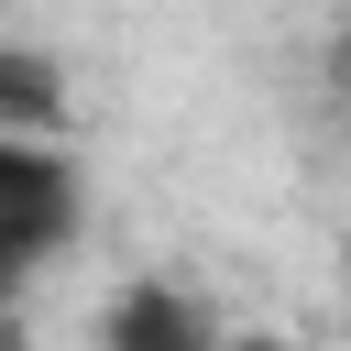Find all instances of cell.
<instances>
[{"instance_id":"3957f363","label":"cell","mask_w":351,"mask_h":351,"mask_svg":"<svg viewBox=\"0 0 351 351\" xmlns=\"http://www.w3.org/2000/svg\"><path fill=\"white\" fill-rule=\"evenodd\" d=\"M55 121H66V66L33 55V44H0V132H44L55 143Z\"/></svg>"},{"instance_id":"7a4b0ae2","label":"cell","mask_w":351,"mask_h":351,"mask_svg":"<svg viewBox=\"0 0 351 351\" xmlns=\"http://www.w3.org/2000/svg\"><path fill=\"white\" fill-rule=\"evenodd\" d=\"M99 351H230V340H219V318H208L197 285L132 274V285L99 296Z\"/></svg>"},{"instance_id":"277c9868","label":"cell","mask_w":351,"mask_h":351,"mask_svg":"<svg viewBox=\"0 0 351 351\" xmlns=\"http://www.w3.org/2000/svg\"><path fill=\"white\" fill-rule=\"evenodd\" d=\"M329 99H340V110H351V22H340V33H329Z\"/></svg>"},{"instance_id":"6da1fadb","label":"cell","mask_w":351,"mask_h":351,"mask_svg":"<svg viewBox=\"0 0 351 351\" xmlns=\"http://www.w3.org/2000/svg\"><path fill=\"white\" fill-rule=\"evenodd\" d=\"M88 230V176L44 132H0V307Z\"/></svg>"}]
</instances>
